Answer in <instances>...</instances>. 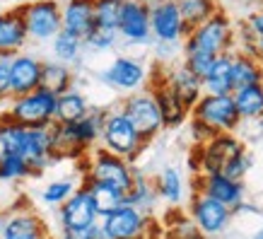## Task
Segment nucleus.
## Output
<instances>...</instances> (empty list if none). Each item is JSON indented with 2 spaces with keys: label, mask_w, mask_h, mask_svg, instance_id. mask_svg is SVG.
<instances>
[{
  "label": "nucleus",
  "mask_w": 263,
  "mask_h": 239,
  "mask_svg": "<svg viewBox=\"0 0 263 239\" xmlns=\"http://www.w3.org/2000/svg\"><path fill=\"white\" fill-rule=\"evenodd\" d=\"M106 116V109H89L82 119L70 121V123H51V148H53V157H85L99 140L102 133V123Z\"/></svg>",
  "instance_id": "obj_1"
},
{
  "label": "nucleus",
  "mask_w": 263,
  "mask_h": 239,
  "mask_svg": "<svg viewBox=\"0 0 263 239\" xmlns=\"http://www.w3.org/2000/svg\"><path fill=\"white\" fill-rule=\"evenodd\" d=\"M189 119L196 143H203L215 133H234L241 123L232 95H208V92H203L198 102L191 106Z\"/></svg>",
  "instance_id": "obj_2"
},
{
  "label": "nucleus",
  "mask_w": 263,
  "mask_h": 239,
  "mask_svg": "<svg viewBox=\"0 0 263 239\" xmlns=\"http://www.w3.org/2000/svg\"><path fill=\"white\" fill-rule=\"evenodd\" d=\"M234 48H237V34H234L230 17L224 15V10H217L210 20L191 29L181 41V53L220 56V53H227Z\"/></svg>",
  "instance_id": "obj_3"
},
{
  "label": "nucleus",
  "mask_w": 263,
  "mask_h": 239,
  "mask_svg": "<svg viewBox=\"0 0 263 239\" xmlns=\"http://www.w3.org/2000/svg\"><path fill=\"white\" fill-rule=\"evenodd\" d=\"M247 152V145L241 143L234 133H215L205 138L196 148V159H193V172L196 174H224L234 159Z\"/></svg>",
  "instance_id": "obj_4"
},
{
  "label": "nucleus",
  "mask_w": 263,
  "mask_h": 239,
  "mask_svg": "<svg viewBox=\"0 0 263 239\" xmlns=\"http://www.w3.org/2000/svg\"><path fill=\"white\" fill-rule=\"evenodd\" d=\"M10 99L12 102H10L5 116L22 123V126L46 128L56 119V95L48 92L46 87H36L34 92L10 97Z\"/></svg>",
  "instance_id": "obj_5"
},
{
  "label": "nucleus",
  "mask_w": 263,
  "mask_h": 239,
  "mask_svg": "<svg viewBox=\"0 0 263 239\" xmlns=\"http://www.w3.org/2000/svg\"><path fill=\"white\" fill-rule=\"evenodd\" d=\"M99 140H102L104 150L114 152V155H121V157H126L128 162H133V159L145 150L143 138L138 136V131L133 128V123L126 119V114L121 112L119 106L111 109V112H106Z\"/></svg>",
  "instance_id": "obj_6"
},
{
  "label": "nucleus",
  "mask_w": 263,
  "mask_h": 239,
  "mask_svg": "<svg viewBox=\"0 0 263 239\" xmlns=\"http://www.w3.org/2000/svg\"><path fill=\"white\" fill-rule=\"evenodd\" d=\"M85 157H87V169H85L87 179L109 183V186H114V189H119L123 193L130 189L133 176H136L133 162H128L121 155H114V152L104 150V148H92Z\"/></svg>",
  "instance_id": "obj_7"
},
{
  "label": "nucleus",
  "mask_w": 263,
  "mask_h": 239,
  "mask_svg": "<svg viewBox=\"0 0 263 239\" xmlns=\"http://www.w3.org/2000/svg\"><path fill=\"white\" fill-rule=\"evenodd\" d=\"M119 109L126 114V119L133 123V128L138 131V136L143 138V143L147 145L150 140L160 136L164 131V123H162V114L157 109V102L152 99V95L145 89H136V92H128L123 99H121Z\"/></svg>",
  "instance_id": "obj_8"
},
{
  "label": "nucleus",
  "mask_w": 263,
  "mask_h": 239,
  "mask_svg": "<svg viewBox=\"0 0 263 239\" xmlns=\"http://www.w3.org/2000/svg\"><path fill=\"white\" fill-rule=\"evenodd\" d=\"M20 12L27 27V36L32 41H51L63 29L58 0H29L20 5Z\"/></svg>",
  "instance_id": "obj_9"
},
{
  "label": "nucleus",
  "mask_w": 263,
  "mask_h": 239,
  "mask_svg": "<svg viewBox=\"0 0 263 239\" xmlns=\"http://www.w3.org/2000/svg\"><path fill=\"white\" fill-rule=\"evenodd\" d=\"M145 87L152 95V99L157 102V109L162 114L164 128H179V126H183V121H189V109L183 106V102L176 97L174 89L169 87L167 78H164V65L162 63H157L152 68Z\"/></svg>",
  "instance_id": "obj_10"
},
{
  "label": "nucleus",
  "mask_w": 263,
  "mask_h": 239,
  "mask_svg": "<svg viewBox=\"0 0 263 239\" xmlns=\"http://www.w3.org/2000/svg\"><path fill=\"white\" fill-rule=\"evenodd\" d=\"M106 239H145L150 227V215L130 203H121L109 215L99 217Z\"/></svg>",
  "instance_id": "obj_11"
},
{
  "label": "nucleus",
  "mask_w": 263,
  "mask_h": 239,
  "mask_svg": "<svg viewBox=\"0 0 263 239\" xmlns=\"http://www.w3.org/2000/svg\"><path fill=\"white\" fill-rule=\"evenodd\" d=\"M191 220L193 225L198 227V232L203 237H215V234H222L227 227H230L232 208L220 203V200L210 198L205 193H193L191 198Z\"/></svg>",
  "instance_id": "obj_12"
},
{
  "label": "nucleus",
  "mask_w": 263,
  "mask_h": 239,
  "mask_svg": "<svg viewBox=\"0 0 263 239\" xmlns=\"http://www.w3.org/2000/svg\"><path fill=\"white\" fill-rule=\"evenodd\" d=\"M147 75L150 72L143 65V61H138L133 56H116L109 68H104L99 72V80L119 92H136V89L145 87Z\"/></svg>",
  "instance_id": "obj_13"
},
{
  "label": "nucleus",
  "mask_w": 263,
  "mask_h": 239,
  "mask_svg": "<svg viewBox=\"0 0 263 239\" xmlns=\"http://www.w3.org/2000/svg\"><path fill=\"white\" fill-rule=\"evenodd\" d=\"M116 32H119V39L128 44H138V46L152 44L150 5H145L143 0H123Z\"/></svg>",
  "instance_id": "obj_14"
},
{
  "label": "nucleus",
  "mask_w": 263,
  "mask_h": 239,
  "mask_svg": "<svg viewBox=\"0 0 263 239\" xmlns=\"http://www.w3.org/2000/svg\"><path fill=\"white\" fill-rule=\"evenodd\" d=\"M150 32L152 41L160 44H181L186 36L181 12L176 8V0H160L150 5Z\"/></svg>",
  "instance_id": "obj_15"
},
{
  "label": "nucleus",
  "mask_w": 263,
  "mask_h": 239,
  "mask_svg": "<svg viewBox=\"0 0 263 239\" xmlns=\"http://www.w3.org/2000/svg\"><path fill=\"white\" fill-rule=\"evenodd\" d=\"M0 239H48V227L32 208H17L3 215Z\"/></svg>",
  "instance_id": "obj_16"
},
{
  "label": "nucleus",
  "mask_w": 263,
  "mask_h": 239,
  "mask_svg": "<svg viewBox=\"0 0 263 239\" xmlns=\"http://www.w3.org/2000/svg\"><path fill=\"white\" fill-rule=\"evenodd\" d=\"M99 220L92 203V196L85 186H78L75 191L68 196V200H63L58 206V223L61 227H89Z\"/></svg>",
  "instance_id": "obj_17"
},
{
  "label": "nucleus",
  "mask_w": 263,
  "mask_h": 239,
  "mask_svg": "<svg viewBox=\"0 0 263 239\" xmlns=\"http://www.w3.org/2000/svg\"><path fill=\"white\" fill-rule=\"evenodd\" d=\"M41 58L24 51L10 58V95L20 97L41 87Z\"/></svg>",
  "instance_id": "obj_18"
},
{
  "label": "nucleus",
  "mask_w": 263,
  "mask_h": 239,
  "mask_svg": "<svg viewBox=\"0 0 263 239\" xmlns=\"http://www.w3.org/2000/svg\"><path fill=\"white\" fill-rule=\"evenodd\" d=\"M196 191L205 193L210 198L220 200L224 206H237L247 196V186L239 179H230L227 174H198L196 176Z\"/></svg>",
  "instance_id": "obj_19"
},
{
  "label": "nucleus",
  "mask_w": 263,
  "mask_h": 239,
  "mask_svg": "<svg viewBox=\"0 0 263 239\" xmlns=\"http://www.w3.org/2000/svg\"><path fill=\"white\" fill-rule=\"evenodd\" d=\"M61 20H63L65 32L75 34L85 41V36L97 27L92 0H65L61 5Z\"/></svg>",
  "instance_id": "obj_20"
},
{
  "label": "nucleus",
  "mask_w": 263,
  "mask_h": 239,
  "mask_svg": "<svg viewBox=\"0 0 263 239\" xmlns=\"http://www.w3.org/2000/svg\"><path fill=\"white\" fill-rule=\"evenodd\" d=\"M164 78H167L169 87L176 92V97L183 102V106L191 112V106L198 102L200 95H203V82H200V80L196 78V75H193L183 63L164 65Z\"/></svg>",
  "instance_id": "obj_21"
},
{
  "label": "nucleus",
  "mask_w": 263,
  "mask_h": 239,
  "mask_svg": "<svg viewBox=\"0 0 263 239\" xmlns=\"http://www.w3.org/2000/svg\"><path fill=\"white\" fill-rule=\"evenodd\" d=\"M27 41L29 36H27V27H24L20 8L0 12V53L15 56L27 46Z\"/></svg>",
  "instance_id": "obj_22"
},
{
  "label": "nucleus",
  "mask_w": 263,
  "mask_h": 239,
  "mask_svg": "<svg viewBox=\"0 0 263 239\" xmlns=\"http://www.w3.org/2000/svg\"><path fill=\"white\" fill-rule=\"evenodd\" d=\"M256 82H263V63L251 53L232 51V87L239 89Z\"/></svg>",
  "instance_id": "obj_23"
},
{
  "label": "nucleus",
  "mask_w": 263,
  "mask_h": 239,
  "mask_svg": "<svg viewBox=\"0 0 263 239\" xmlns=\"http://www.w3.org/2000/svg\"><path fill=\"white\" fill-rule=\"evenodd\" d=\"M232 51L220 53L203 78V92L208 95H232Z\"/></svg>",
  "instance_id": "obj_24"
},
{
  "label": "nucleus",
  "mask_w": 263,
  "mask_h": 239,
  "mask_svg": "<svg viewBox=\"0 0 263 239\" xmlns=\"http://www.w3.org/2000/svg\"><path fill=\"white\" fill-rule=\"evenodd\" d=\"M82 186H85L89 191V196H92V203H95V210L99 217L109 215L121 203H126V193L119 191V189H114V186H109V183H102V181H95V179L82 176Z\"/></svg>",
  "instance_id": "obj_25"
},
{
  "label": "nucleus",
  "mask_w": 263,
  "mask_h": 239,
  "mask_svg": "<svg viewBox=\"0 0 263 239\" xmlns=\"http://www.w3.org/2000/svg\"><path fill=\"white\" fill-rule=\"evenodd\" d=\"M92 109V104L80 89L70 87L68 92H61L56 97V123H70V121L82 119Z\"/></svg>",
  "instance_id": "obj_26"
},
{
  "label": "nucleus",
  "mask_w": 263,
  "mask_h": 239,
  "mask_svg": "<svg viewBox=\"0 0 263 239\" xmlns=\"http://www.w3.org/2000/svg\"><path fill=\"white\" fill-rule=\"evenodd\" d=\"M232 99H234L241 121H258L263 116V82L234 89Z\"/></svg>",
  "instance_id": "obj_27"
},
{
  "label": "nucleus",
  "mask_w": 263,
  "mask_h": 239,
  "mask_svg": "<svg viewBox=\"0 0 263 239\" xmlns=\"http://www.w3.org/2000/svg\"><path fill=\"white\" fill-rule=\"evenodd\" d=\"M41 87H46L53 95L68 92L70 87H75V72L70 65L61 63V61H44L41 63Z\"/></svg>",
  "instance_id": "obj_28"
},
{
  "label": "nucleus",
  "mask_w": 263,
  "mask_h": 239,
  "mask_svg": "<svg viewBox=\"0 0 263 239\" xmlns=\"http://www.w3.org/2000/svg\"><path fill=\"white\" fill-rule=\"evenodd\" d=\"M157 200H160V196H157L155 181H152V179H147L140 169H136L133 183H130V189L126 191V203L140 208L143 213H147V215H150L152 210H155V206H157Z\"/></svg>",
  "instance_id": "obj_29"
},
{
  "label": "nucleus",
  "mask_w": 263,
  "mask_h": 239,
  "mask_svg": "<svg viewBox=\"0 0 263 239\" xmlns=\"http://www.w3.org/2000/svg\"><path fill=\"white\" fill-rule=\"evenodd\" d=\"M176 8L181 12L186 32H191L198 24H203L205 20L215 15L220 5H217V0H176Z\"/></svg>",
  "instance_id": "obj_30"
},
{
  "label": "nucleus",
  "mask_w": 263,
  "mask_h": 239,
  "mask_svg": "<svg viewBox=\"0 0 263 239\" xmlns=\"http://www.w3.org/2000/svg\"><path fill=\"white\" fill-rule=\"evenodd\" d=\"M155 189L160 200L169 203V206H179L183 198V179L176 167H164L155 179Z\"/></svg>",
  "instance_id": "obj_31"
},
{
  "label": "nucleus",
  "mask_w": 263,
  "mask_h": 239,
  "mask_svg": "<svg viewBox=\"0 0 263 239\" xmlns=\"http://www.w3.org/2000/svg\"><path fill=\"white\" fill-rule=\"evenodd\" d=\"M82 48H85V41H82L80 36H75V34L65 32V29H61V32L51 39L53 56H56V61H61V63H65V65L78 63L82 58Z\"/></svg>",
  "instance_id": "obj_32"
},
{
  "label": "nucleus",
  "mask_w": 263,
  "mask_h": 239,
  "mask_svg": "<svg viewBox=\"0 0 263 239\" xmlns=\"http://www.w3.org/2000/svg\"><path fill=\"white\" fill-rule=\"evenodd\" d=\"M29 176H32V169L20 155L0 150V181H20Z\"/></svg>",
  "instance_id": "obj_33"
},
{
  "label": "nucleus",
  "mask_w": 263,
  "mask_h": 239,
  "mask_svg": "<svg viewBox=\"0 0 263 239\" xmlns=\"http://www.w3.org/2000/svg\"><path fill=\"white\" fill-rule=\"evenodd\" d=\"M92 5H95L97 27H104V29H116L119 27L123 0H92Z\"/></svg>",
  "instance_id": "obj_34"
},
{
  "label": "nucleus",
  "mask_w": 263,
  "mask_h": 239,
  "mask_svg": "<svg viewBox=\"0 0 263 239\" xmlns=\"http://www.w3.org/2000/svg\"><path fill=\"white\" fill-rule=\"evenodd\" d=\"M78 189V183L72 179H56V181H48L44 189H41V200L46 206H61L63 200H68L72 191Z\"/></svg>",
  "instance_id": "obj_35"
},
{
  "label": "nucleus",
  "mask_w": 263,
  "mask_h": 239,
  "mask_svg": "<svg viewBox=\"0 0 263 239\" xmlns=\"http://www.w3.org/2000/svg\"><path fill=\"white\" fill-rule=\"evenodd\" d=\"M119 41V32L116 29H104V27H95L92 32L85 36V48L89 51H111Z\"/></svg>",
  "instance_id": "obj_36"
},
{
  "label": "nucleus",
  "mask_w": 263,
  "mask_h": 239,
  "mask_svg": "<svg viewBox=\"0 0 263 239\" xmlns=\"http://www.w3.org/2000/svg\"><path fill=\"white\" fill-rule=\"evenodd\" d=\"M217 56H210V53H183L181 63L189 68V70L196 75V78L203 82V78L208 75V70H210V65H213V61H215Z\"/></svg>",
  "instance_id": "obj_37"
},
{
  "label": "nucleus",
  "mask_w": 263,
  "mask_h": 239,
  "mask_svg": "<svg viewBox=\"0 0 263 239\" xmlns=\"http://www.w3.org/2000/svg\"><path fill=\"white\" fill-rule=\"evenodd\" d=\"M61 239H106V234L97 220L89 227H61Z\"/></svg>",
  "instance_id": "obj_38"
},
{
  "label": "nucleus",
  "mask_w": 263,
  "mask_h": 239,
  "mask_svg": "<svg viewBox=\"0 0 263 239\" xmlns=\"http://www.w3.org/2000/svg\"><path fill=\"white\" fill-rule=\"evenodd\" d=\"M196 237H200V232H198V227L193 225V220L181 217L179 223L167 227V237L164 239H196Z\"/></svg>",
  "instance_id": "obj_39"
},
{
  "label": "nucleus",
  "mask_w": 263,
  "mask_h": 239,
  "mask_svg": "<svg viewBox=\"0 0 263 239\" xmlns=\"http://www.w3.org/2000/svg\"><path fill=\"white\" fill-rule=\"evenodd\" d=\"M10 53H0V102L10 99Z\"/></svg>",
  "instance_id": "obj_40"
},
{
  "label": "nucleus",
  "mask_w": 263,
  "mask_h": 239,
  "mask_svg": "<svg viewBox=\"0 0 263 239\" xmlns=\"http://www.w3.org/2000/svg\"><path fill=\"white\" fill-rule=\"evenodd\" d=\"M244 32L251 34L254 39L263 36V8H256L254 12L244 20Z\"/></svg>",
  "instance_id": "obj_41"
},
{
  "label": "nucleus",
  "mask_w": 263,
  "mask_h": 239,
  "mask_svg": "<svg viewBox=\"0 0 263 239\" xmlns=\"http://www.w3.org/2000/svg\"><path fill=\"white\" fill-rule=\"evenodd\" d=\"M251 56H256L263 63V36L254 39V46H251Z\"/></svg>",
  "instance_id": "obj_42"
},
{
  "label": "nucleus",
  "mask_w": 263,
  "mask_h": 239,
  "mask_svg": "<svg viewBox=\"0 0 263 239\" xmlns=\"http://www.w3.org/2000/svg\"><path fill=\"white\" fill-rule=\"evenodd\" d=\"M254 239H263V227H261V230H258V232H256V234H254Z\"/></svg>",
  "instance_id": "obj_43"
},
{
  "label": "nucleus",
  "mask_w": 263,
  "mask_h": 239,
  "mask_svg": "<svg viewBox=\"0 0 263 239\" xmlns=\"http://www.w3.org/2000/svg\"><path fill=\"white\" fill-rule=\"evenodd\" d=\"M145 5H155V3H160V0H143Z\"/></svg>",
  "instance_id": "obj_44"
},
{
  "label": "nucleus",
  "mask_w": 263,
  "mask_h": 239,
  "mask_svg": "<svg viewBox=\"0 0 263 239\" xmlns=\"http://www.w3.org/2000/svg\"><path fill=\"white\" fill-rule=\"evenodd\" d=\"M256 3V8H263V0H254Z\"/></svg>",
  "instance_id": "obj_45"
},
{
  "label": "nucleus",
  "mask_w": 263,
  "mask_h": 239,
  "mask_svg": "<svg viewBox=\"0 0 263 239\" xmlns=\"http://www.w3.org/2000/svg\"><path fill=\"white\" fill-rule=\"evenodd\" d=\"M258 123H261V131H263V116H261V119H258Z\"/></svg>",
  "instance_id": "obj_46"
},
{
  "label": "nucleus",
  "mask_w": 263,
  "mask_h": 239,
  "mask_svg": "<svg viewBox=\"0 0 263 239\" xmlns=\"http://www.w3.org/2000/svg\"><path fill=\"white\" fill-rule=\"evenodd\" d=\"M196 239H208V237H203V234H200V237H196Z\"/></svg>",
  "instance_id": "obj_47"
},
{
  "label": "nucleus",
  "mask_w": 263,
  "mask_h": 239,
  "mask_svg": "<svg viewBox=\"0 0 263 239\" xmlns=\"http://www.w3.org/2000/svg\"><path fill=\"white\" fill-rule=\"evenodd\" d=\"M0 225H3V213H0Z\"/></svg>",
  "instance_id": "obj_48"
}]
</instances>
